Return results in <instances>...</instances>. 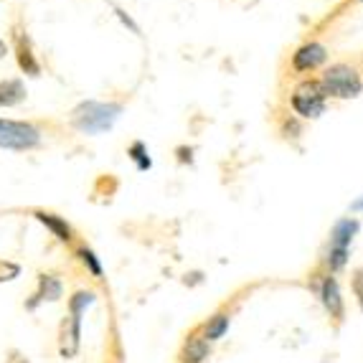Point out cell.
I'll return each mask as SVG.
<instances>
[{
    "label": "cell",
    "instance_id": "obj_7",
    "mask_svg": "<svg viewBox=\"0 0 363 363\" xmlns=\"http://www.w3.org/2000/svg\"><path fill=\"white\" fill-rule=\"evenodd\" d=\"M16 56H18V67L23 69V74L28 76H38L41 74V64L36 59L34 49H31V38L16 28Z\"/></svg>",
    "mask_w": 363,
    "mask_h": 363
},
{
    "label": "cell",
    "instance_id": "obj_17",
    "mask_svg": "<svg viewBox=\"0 0 363 363\" xmlns=\"http://www.w3.org/2000/svg\"><path fill=\"white\" fill-rule=\"evenodd\" d=\"M127 155H130V161L137 165V170H150L152 168V161H150V155H148V148H145V143H140V140L130 145Z\"/></svg>",
    "mask_w": 363,
    "mask_h": 363
},
{
    "label": "cell",
    "instance_id": "obj_15",
    "mask_svg": "<svg viewBox=\"0 0 363 363\" xmlns=\"http://www.w3.org/2000/svg\"><path fill=\"white\" fill-rule=\"evenodd\" d=\"M94 303H97V295H94L92 290H76L74 295L69 297V315H74V318L82 320L86 307H92Z\"/></svg>",
    "mask_w": 363,
    "mask_h": 363
},
{
    "label": "cell",
    "instance_id": "obj_22",
    "mask_svg": "<svg viewBox=\"0 0 363 363\" xmlns=\"http://www.w3.org/2000/svg\"><path fill=\"white\" fill-rule=\"evenodd\" d=\"M38 305H41V300H38V297H31V300H28V303H25V310H36V307H38Z\"/></svg>",
    "mask_w": 363,
    "mask_h": 363
},
{
    "label": "cell",
    "instance_id": "obj_1",
    "mask_svg": "<svg viewBox=\"0 0 363 363\" xmlns=\"http://www.w3.org/2000/svg\"><path fill=\"white\" fill-rule=\"evenodd\" d=\"M119 115H122V104H117V102L86 99L71 112V122L84 135H102V132L115 127Z\"/></svg>",
    "mask_w": 363,
    "mask_h": 363
},
{
    "label": "cell",
    "instance_id": "obj_23",
    "mask_svg": "<svg viewBox=\"0 0 363 363\" xmlns=\"http://www.w3.org/2000/svg\"><path fill=\"white\" fill-rule=\"evenodd\" d=\"M351 211H363V196H361V198H355V201L351 203Z\"/></svg>",
    "mask_w": 363,
    "mask_h": 363
},
{
    "label": "cell",
    "instance_id": "obj_6",
    "mask_svg": "<svg viewBox=\"0 0 363 363\" xmlns=\"http://www.w3.org/2000/svg\"><path fill=\"white\" fill-rule=\"evenodd\" d=\"M320 300L325 305L328 315L333 318L336 323L343 320V297H340V288H338V279L328 274L323 277V285H320Z\"/></svg>",
    "mask_w": 363,
    "mask_h": 363
},
{
    "label": "cell",
    "instance_id": "obj_16",
    "mask_svg": "<svg viewBox=\"0 0 363 363\" xmlns=\"http://www.w3.org/2000/svg\"><path fill=\"white\" fill-rule=\"evenodd\" d=\"M76 259L84 264L86 272H89L92 277H102V274H104V270H102V262H99V257H97V254H94L92 249H89V246H79V249H76Z\"/></svg>",
    "mask_w": 363,
    "mask_h": 363
},
{
    "label": "cell",
    "instance_id": "obj_3",
    "mask_svg": "<svg viewBox=\"0 0 363 363\" xmlns=\"http://www.w3.org/2000/svg\"><path fill=\"white\" fill-rule=\"evenodd\" d=\"M41 145V130L31 122L18 119H0V148L3 150H34Z\"/></svg>",
    "mask_w": 363,
    "mask_h": 363
},
{
    "label": "cell",
    "instance_id": "obj_25",
    "mask_svg": "<svg viewBox=\"0 0 363 363\" xmlns=\"http://www.w3.org/2000/svg\"><path fill=\"white\" fill-rule=\"evenodd\" d=\"M5 54H8V46H5V41H3V38H0V59H3V56H5Z\"/></svg>",
    "mask_w": 363,
    "mask_h": 363
},
{
    "label": "cell",
    "instance_id": "obj_21",
    "mask_svg": "<svg viewBox=\"0 0 363 363\" xmlns=\"http://www.w3.org/2000/svg\"><path fill=\"white\" fill-rule=\"evenodd\" d=\"M201 272H191V274H188L186 277V285H198V282H201Z\"/></svg>",
    "mask_w": 363,
    "mask_h": 363
},
{
    "label": "cell",
    "instance_id": "obj_24",
    "mask_svg": "<svg viewBox=\"0 0 363 363\" xmlns=\"http://www.w3.org/2000/svg\"><path fill=\"white\" fill-rule=\"evenodd\" d=\"M285 132H297V125H295V122H285Z\"/></svg>",
    "mask_w": 363,
    "mask_h": 363
},
{
    "label": "cell",
    "instance_id": "obj_5",
    "mask_svg": "<svg viewBox=\"0 0 363 363\" xmlns=\"http://www.w3.org/2000/svg\"><path fill=\"white\" fill-rule=\"evenodd\" d=\"M328 59V54H325V46L323 43H305L300 49L292 54V67L295 71H315L318 67H323Z\"/></svg>",
    "mask_w": 363,
    "mask_h": 363
},
{
    "label": "cell",
    "instance_id": "obj_4",
    "mask_svg": "<svg viewBox=\"0 0 363 363\" xmlns=\"http://www.w3.org/2000/svg\"><path fill=\"white\" fill-rule=\"evenodd\" d=\"M292 110L305 119H315L325 112V92L318 82H303L292 94Z\"/></svg>",
    "mask_w": 363,
    "mask_h": 363
},
{
    "label": "cell",
    "instance_id": "obj_8",
    "mask_svg": "<svg viewBox=\"0 0 363 363\" xmlns=\"http://www.w3.org/2000/svg\"><path fill=\"white\" fill-rule=\"evenodd\" d=\"M79 343H82V320L69 315L64 325H61V355L64 358H71L79 351Z\"/></svg>",
    "mask_w": 363,
    "mask_h": 363
},
{
    "label": "cell",
    "instance_id": "obj_9",
    "mask_svg": "<svg viewBox=\"0 0 363 363\" xmlns=\"http://www.w3.org/2000/svg\"><path fill=\"white\" fill-rule=\"evenodd\" d=\"M358 229H361V224L355 219H351V216L336 221V226L330 231V249H346L348 252V246H351L355 234H358Z\"/></svg>",
    "mask_w": 363,
    "mask_h": 363
},
{
    "label": "cell",
    "instance_id": "obj_13",
    "mask_svg": "<svg viewBox=\"0 0 363 363\" xmlns=\"http://www.w3.org/2000/svg\"><path fill=\"white\" fill-rule=\"evenodd\" d=\"M229 323H231V318H229L226 313L211 315V318H209V320L201 325V333H198V336H201L203 340H209V343H213V340H221L224 336H226Z\"/></svg>",
    "mask_w": 363,
    "mask_h": 363
},
{
    "label": "cell",
    "instance_id": "obj_10",
    "mask_svg": "<svg viewBox=\"0 0 363 363\" xmlns=\"http://www.w3.org/2000/svg\"><path fill=\"white\" fill-rule=\"evenodd\" d=\"M36 219L41 221L43 226L49 229L59 242H64V244H71V242H74V229L69 226L67 219H61V216H56V213H51V211H36Z\"/></svg>",
    "mask_w": 363,
    "mask_h": 363
},
{
    "label": "cell",
    "instance_id": "obj_12",
    "mask_svg": "<svg viewBox=\"0 0 363 363\" xmlns=\"http://www.w3.org/2000/svg\"><path fill=\"white\" fill-rule=\"evenodd\" d=\"M36 297L41 303H59L61 297H64V282L56 274H41L38 277V292H36Z\"/></svg>",
    "mask_w": 363,
    "mask_h": 363
},
{
    "label": "cell",
    "instance_id": "obj_11",
    "mask_svg": "<svg viewBox=\"0 0 363 363\" xmlns=\"http://www.w3.org/2000/svg\"><path fill=\"white\" fill-rule=\"evenodd\" d=\"M211 355V343L203 340L198 333L188 336L186 343H183V351H180V363H203Z\"/></svg>",
    "mask_w": 363,
    "mask_h": 363
},
{
    "label": "cell",
    "instance_id": "obj_20",
    "mask_svg": "<svg viewBox=\"0 0 363 363\" xmlns=\"http://www.w3.org/2000/svg\"><path fill=\"white\" fill-rule=\"evenodd\" d=\"M191 155H194V150H191V148H178V161H180V163H191V161H194Z\"/></svg>",
    "mask_w": 363,
    "mask_h": 363
},
{
    "label": "cell",
    "instance_id": "obj_2",
    "mask_svg": "<svg viewBox=\"0 0 363 363\" xmlns=\"http://www.w3.org/2000/svg\"><path fill=\"white\" fill-rule=\"evenodd\" d=\"M318 84L325 92V97H336V99H353L363 89L358 71L348 64H333L330 69H325V74Z\"/></svg>",
    "mask_w": 363,
    "mask_h": 363
},
{
    "label": "cell",
    "instance_id": "obj_19",
    "mask_svg": "<svg viewBox=\"0 0 363 363\" xmlns=\"http://www.w3.org/2000/svg\"><path fill=\"white\" fill-rule=\"evenodd\" d=\"M18 274H21V267H18V264H10V262H3V259H0V282L16 279Z\"/></svg>",
    "mask_w": 363,
    "mask_h": 363
},
{
    "label": "cell",
    "instance_id": "obj_14",
    "mask_svg": "<svg viewBox=\"0 0 363 363\" xmlns=\"http://www.w3.org/2000/svg\"><path fill=\"white\" fill-rule=\"evenodd\" d=\"M25 99V84L21 79L0 82V107H16Z\"/></svg>",
    "mask_w": 363,
    "mask_h": 363
},
{
    "label": "cell",
    "instance_id": "obj_18",
    "mask_svg": "<svg viewBox=\"0 0 363 363\" xmlns=\"http://www.w3.org/2000/svg\"><path fill=\"white\" fill-rule=\"evenodd\" d=\"M351 288H353V295L358 300V307L363 310V267L353 270V277H351Z\"/></svg>",
    "mask_w": 363,
    "mask_h": 363
}]
</instances>
